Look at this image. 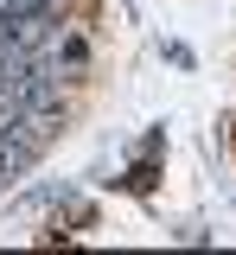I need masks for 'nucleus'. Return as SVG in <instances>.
Masks as SVG:
<instances>
[{
  "instance_id": "nucleus-1",
  "label": "nucleus",
  "mask_w": 236,
  "mask_h": 255,
  "mask_svg": "<svg viewBox=\"0 0 236 255\" xmlns=\"http://www.w3.org/2000/svg\"><path fill=\"white\" fill-rule=\"evenodd\" d=\"M32 153H38V147L13 140V134H0V191H6V185H19V179L32 172Z\"/></svg>"
}]
</instances>
